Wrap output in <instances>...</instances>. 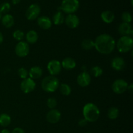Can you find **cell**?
<instances>
[{"label": "cell", "mask_w": 133, "mask_h": 133, "mask_svg": "<svg viewBox=\"0 0 133 133\" xmlns=\"http://www.w3.org/2000/svg\"><path fill=\"white\" fill-rule=\"evenodd\" d=\"M64 22L66 25L69 28L71 29H75L77 27L79 26V23H80L79 18L74 14H68L65 18Z\"/></svg>", "instance_id": "4fadbf2b"}, {"label": "cell", "mask_w": 133, "mask_h": 133, "mask_svg": "<svg viewBox=\"0 0 133 133\" xmlns=\"http://www.w3.org/2000/svg\"><path fill=\"white\" fill-rule=\"evenodd\" d=\"M40 6L37 4H32L27 9L25 12V16L28 20H34L38 17L40 13Z\"/></svg>", "instance_id": "52a82bcc"}, {"label": "cell", "mask_w": 133, "mask_h": 133, "mask_svg": "<svg viewBox=\"0 0 133 133\" xmlns=\"http://www.w3.org/2000/svg\"><path fill=\"white\" fill-rule=\"evenodd\" d=\"M115 47V40L108 34L99 35L94 41V48L101 54H110L114 51Z\"/></svg>", "instance_id": "6da1fadb"}, {"label": "cell", "mask_w": 133, "mask_h": 133, "mask_svg": "<svg viewBox=\"0 0 133 133\" xmlns=\"http://www.w3.org/2000/svg\"><path fill=\"white\" fill-rule=\"evenodd\" d=\"M83 114L84 118L87 122H94L98 119L100 116V111L95 104L88 103L83 107Z\"/></svg>", "instance_id": "7a4b0ae2"}, {"label": "cell", "mask_w": 133, "mask_h": 133, "mask_svg": "<svg viewBox=\"0 0 133 133\" xmlns=\"http://www.w3.org/2000/svg\"><path fill=\"white\" fill-rule=\"evenodd\" d=\"M48 71L49 74L53 76L58 75L61 73L62 66H61V62L57 60H52L49 61L47 66Z\"/></svg>", "instance_id": "30bf717a"}, {"label": "cell", "mask_w": 133, "mask_h": 133, "mask_svg": "<svg viewBox=\"0 0 133 133\" xmlns=\"http://www.w3.org/2000/svg\"><path fill=\"white\" fill-rule=\"evenodd\" d=\"M47 105L50 109H54L57 105V101L53 97H49L47 101Z\"/></svg>", "instance_id": "f546056e"}, {"label": "cell", "mask_w": 133, "mask_h": 133, "mask_svg": "<svg viewBox=\"0 0 133 133\" xmlns=\"http://www.w3.org/2000/svg\"><path fill=\"white\" fill-rule=\"evenodd\" d=\"M60 91H61V94L64 96H69L71 92V88L68 84H65V83H62L61 85H59Z\"/></svg>", "instance_id": "484cf974"}, {"label": "cell", "mask_w": 133, "mask_h": 133, "mask_svg": "<svg viewBox=\"0 0 133 133\" xmlns=\"http://www.w3.org/2000/svg\"><path fill=\"white\" fill-rule=\"evenodd\" d=\"M118 116H119V110L118 108L112 107H110L108 110L107 117L109 119L114 120L118 118Z\"/></svg>", "instance_id": "cb8c5ba5"}, {"label": "cell", "mask_w": 133, "mask_h": 133, "mask_svg": "<svg viewBox=\"0 0 133 133\" xmlns=\"http://www.w3.org/2000/svg\"><path fill=\"white\" fill-rule=\"evenodd\" d=\"M11 123V118L9 115L5 113L0 114V125L6 127Z\"/></svg>", "instance_id": "603a6c76"}, {"label": "cell", "mask_w": 133, "mask_h": 133, "mask_svg": "<svg viewBox=\"0 0 133 133\" xmlns=\"http://www.w3.org/2000/svg\"><path fill=\"white\" fill-rule=\"evenodd\" d=\"M36 88V83L33 79L29 77L23 79L20 84V88L22 92L25 94L32 92Z\"/></svg>", "instance_id": "ba28073f"}, {"label": "cell", "mask_w": 133, "mask_h": 133, "mask_svg": "<svg viewBox=\"0 0 133 133\" xmlns=\"http://www.w3.org/2000/svg\"><path fill=\"white\" fill-rule=\"evenodd\" d=\"M0 133H10V131H9V130L5 129H3L2 131L0 132Z\"/></svg>", "instance_id": "74e56055"}, {"label": "cell", "mask_w": 133, "mask_h": 133, "mask_svg": "<svg viewBox=\"0 0 133 133\" xmlns=\"http://www.w3.org/2000/svg\"><path fill=\"white\" fill-rule=\"evenodd\" d=\"M87 133H90V132H87Z\"/></svg>", "instance_id": "ab89813d"}, {"label": "cell", "mask_w": 133, "mask_h": 133, "mask_svg": "<svg viewBox=\"0 0 133 133\" xmlns=\"http://www.w3.org/2000/svg\"><path fill=\"white\" fill-rule=\"evenodd\" d=\"M87 123H88V122H87L84 118H83V119H81L79 121L78 124H79V125L80 126V127H84V126L87 125Z\"/></svg>", "instance_id": "d6a6232c"}, {"label": "cell", "mask_w": 133, "mask_h": 133, "mask_svg": "<svg viewBox=\"0 0 133 133\" xmlns=\"http://www.w3.org/2000/svg\"><path fill=\"white\" fill-rule=\"evenodd\" d=\"M61 66L63 68L68 70H71L76 67V62L71 57H66L61 62Z\"/></svg>", "instance_id": "ac0fdd59"}, {"label": "cell", "mask_w": 133, "mask_h": 133, "mask_svg": "<svg viewBox=\"0 0 133 133\" xmlns=\"http://www.w3.org/2000/svg\"><path fill=\"white\" fill-rule=\"evenodd\" d=\"M37 23L39 27L45 30H48L50 29L52 25V22L51 19L47 16H41L38 18Z\"/></svg>", "instance_id": "2e32d148"}, {"label": "cell", "mask_w": 133, "mask_h": 133, "mask_svg": "<svg viewBox=\"0 0 133 133\" xmlns=\"http://www.w3.org/2000/svg\"><path fill=\"white\" fill-rule=\"evenodd\" d=\"M59 81L53 75H49L44 78L42 81V88L46 92H54L58 88Z\"/></svg>", "instance_id": "3957f363"}, {"label": "cell", "mask_w": 133, "mask_h": 133, "mask_svg": "<svg viewBox=\"0 0 133 133\" xmlns=\"http://www.w3.org/2000/svg\"><path fill=\"white\" fill-rule=\"evenodd\" d=\"M1 23L6 28H10L14 24V17L11 14H6L3 16L1 17Z\"/></svg>", "instance_id": "d6986e66"}, {"label": "cell", "mask_w": 133, "mask_h": 133, "mask_svg": "<svg viewBox=\"0 0 133 133\" xmlns=\"http://www.w3.org/2000/svg\"><path fill=\"white\" fill-rule=\"evenodd\" d=\"M3 36L2 33L0 32V44L3 42Z\"/></svg>", "instance_id": "8d00e7d4"}, {"label": "cell", "mask_w": 133, "mask_h": 133, "mask_svg": "<svg viewBox=\"0 0 133 133\" xmlns=\"http://www.w3.org/2000/svg\"><path fill=\"white\" fill-rule=\"evenodd\" d=\"M61 118V114L57 109H51L46 115V119L49 123L55 124L59 122Z\"/></svg>", "instance_id": "8fae6325"}, {"label": "cell", "mask_w": 133, "mask_h": 133, "mask_svg": "<svg viewBox=\"0 0 133 133\" xmlns=\"http://www.w3.org/2000/svg\"><path fill=\"white\" fill-rule=\"evenodd\" d=\"M118 51L125 53L132 50L133 48V39L130 36H122L116 44Z\"/></svg>", "instance_id": "277c9868"}, {"label": "cell", "mask_w": 133, "mask_h": 133, "mask_svg": "<svg viewBox=\"0 0 133 133\" xmlns=\"http://www.w3.org/2000/svg\"><path fill=\"white\" fill-rule=\"evenodd\" d=\"M122 19L125 23H130L132 21V16L128 12H124L122 14Z\"/></svg>", "instance_id": "f1b7e54d"}, {"label": "cell", "mask_w": 133, "mask_h": 133, "mask_svg": "<svg viewBox=\"0 0 133 133\" xmlns=\"http://www.w3.org/2000/svg\"><path fill=\"white\" fill-rule=\"evenodd\" d=\"M15 53L19 57H25L28 55L29 53V46L28 43L20 41L15 47Z\"/></svg>", "instance_id": "9c48e42d"}, {"label": "cell", "mask_w": 133, "mask_h": 133, "mask_svg": "<svg viewBox=\"0 0 133 133\" xmlns=\"http://www.w3.org/2000/svg\"><path fill=\"white\" fill-rule=\"evenodd\" d=\"M79 2L78 0H63L59 9L65 13L73 14L78 10Z\"/></svg>", "instance_id": "5b68a950"}, {"label": "cell", "mask_w": 133, "mask_h": 133, "mask_svg": "<svg viewBox=\"0 0 133 133\" xmlns=\"http://www.w3.org/2000/svg\"><path fill=\"white\" fill-rule=\"evenodd\" d=\"M118 31L122 36H129L133 33L131 25L130 23H125V22H123L119 25Z\"/></svg>", "instance_id": "9a60e30c"}, {"label": "cell", "mask_w": 133, "mask_h": 133, "mask_svg": "<svg viewBox=\"0 0 133 133\" xmlns=\"http://www.w3.org/2000/svg\"><path fill=\"white\" fill-rule=\"evenodd\" d=\"M103 69L98 66H94L90 70L91 74L94 77H100L103 74Z\"/></svg>", "instance_id": "4316f807"}, {"label": "cell", "mask_w": 133, "mask_h": 133, "mask_svg": "<svg viewBox=\"0 0 133 133\" xmlns=\"http://www.w3.org/2000/svg\"><path fill=\"white\" fill-rule=\"evenodd\" d=\"M18 75L19 76V77H21L22 79H25L26 78H27L29 75V71L26 70L24 68H20L18 70Z\"/></svg>", "instance_id": "1f68e13d"}, {"label": "cell", "mask_w": 133, "mask_h": 133, "mask_svg": "<svg viewBox=\"0 0 133 133\" xmlns=\"http://www.w3.org/2000/svg\"><path fill=\"white\" fill-rule=\"evenodd\" d=\"M1 12H0V20H1Z\"/></svg>", "instance_id": "f35d334b"}, {"label": "cell", "mask_w": 133, "mask_h": 133, "mask_svg": "<svg viewBox=\"0 0 133 133\" xmlns=\"http://www.w3.org/2000/svg\"><path fill=\"white\" fill-rule=\"evenodd\" d=\"M111 66L114 70L116 71H121L125 67V62L124 59L121 57H115L112 60Z\"/></svg>", "instance_id": "5bb4252c"}, {"label": "cell", "mask_w": 133, "mask_h": 133, "mask_svg": "<svg viewBox=\"0 0 133 133\" xmlns=\"http://www.w3.org/2000/svg\"><path fill=\"white\" fill-rule=\"evenodd\" d=\"M128 83L127 81L122 79H116L114 81L112 85V89L114 93L117 94H122L127 90L128 88Z\"/></svg>", "instance_id": "8992f818"}, {"label": "cell", "mask_w": 133, "mask_h": 133, "mask_svg": "<svg viewBox=\"0 0 133 133\" xmlns=\"http://www.w3.org/2000/svg\"><path fill=\"white\" fill-rule=\"evenodd\" d=\"M10 10V5L9 3L5 2L0 5V12L1 13H6L9 12Z\"/></svg>", "instance_id": "4dcf8cb0"}, {"label": "cell", "mask_w": 133, "mask_h": 133, "mask_svg": "<svg viewBox=\"0 0 133 133\" xmlns=\"http://www.w3.org/2000/svg\"><path fill=\"white\" fill-rule=\"evenodd\" d=\"M81 47L85 50H90L94 48V42L90 39H84L81 42Z\"/></svg>", "instance_id": "d4e9b609"}, {"label": "cell", "mask_w": 133, "mask_h": 133, "mask_svg": "<svg viewBox=\"0 0 133 133\" xmlns=\"http://www.w3.org/2000/svg\"><path fill=\"white\" fill-rule=\"evenodd\" d=\"M132 89H133L132 84H131V85H129L128 86V88H127V90H129L130 92H132Z\"/></svg>", "instance_id": "d590c367"}, {"label": "cell", "mask_w": 133, "mask_h": 133, "mask_svg": "<svg viewBox=\"0 0 133 133\" xmlns=\"http://www.w3.org/2000/svg\"><path fill=\"white\" fill-rule=\"evenodd\" d=\"M101 18L105 23H110L114 20L115 16L114 13L110 10H105L101 13Z\"/></svg>", "instance_id": "ffe728a7"}, {"label": "cell", "mask_w": 133, "mask_h": 133, "mask_svg": "<svg viewBox=\"0 0 133 133\" xmlns=\"http://www.w3.org/2000/svg\"><path fill=\"white\" fill-rule=\"evenodd\" d=\"M21 0H12V3L14 5H17V4L19 3L20 2Z\"/></svg>", "instance_id": "e575fe53"}, {"label": "cell", "mask_w": 133, "mask_h": 133, "mask_svg": "<svg viewBox=\"0 0 133 133\" xmlns=\"http://www.w3.org/2000/svg\"><path fill=\"white\" fill-rule=\"evenodd\" d=\"M26 40L28 43L31 44H35L36 42L38 40V35L36 31H33V30H31V31H28L26 34Z\"/></svg>", "instance_id": "44dd1931"}, {"label": "cell", "mask_w": 133, "mask_h": 133, "mask_svg": "<svg viewBox=\"0 0 133 133\" xmlns=\"http://www.w3.org/2000/svg\"><path fill=\"white\" fill-rule=\"evenodd\" d=\"M78 84L81 87H86L90 84L91 77L88 73L86 71L81 73L77 78Z\"/></svg>", "instance_id": "7c38bea8"}, {"label": "cell", "mask_w": 133, "mask_h": 133, "mask_svg": "<svg viewBox=\"0 0 133 133\" xmlns=\"http://www.w3.org/2000/svg\"><path fill=\"white\" fill-rule=\"evenodd\" d=\"M12 133H25L24 130L20 127H16L13 129Z\"/></svg>", "instance_id": "836d02e7"}, {"label": "cell", "mask_w": 133, "mask_h": 133, "mask_svg": "<svg viewBox=\"0 0 133 133\" xmlns=\"http://www.w3.org/2000/svg\"><path fill=\"white\" fill-rule=\"evenodd\" d=\"M43 74V70L40 66H33L30 69L29 71V75L31 79H37L41 77Z\"/></svg>", "instance_id": "e0dca14e"}, {"label": "cell", "mask_w": 133, "mask_h": 133, "mask_svg": "<svg viewBox=\"0 0 133 133\" xmlns=\"http://www.w3.org/2000/svg\"><path fill=\"white\" fill-rule=\"evenodd\" d=\"M13 38L15 40H18V41H22L23 38H24V32L22 31L21 30H16L12 34Z\"/></svg>", "instance_id": "83f0119b"}, {"label": "cell", "mask_w": 133, "mask_h": 133, "mask_svg": "<svg viewBox=\"0 0 133 133\" xmlns=\"http://www.w3.org/2000/svg\"><path fill=\"white\" fill-rule=\"evenodd\" d=\"M64 16L62 12L58 11L53 15V23L56 25H60L64 22Z\"/></svg>", "instance_id": "7402d4cb"}]
</instances>
